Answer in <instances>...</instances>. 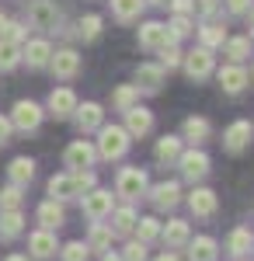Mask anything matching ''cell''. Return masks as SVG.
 I'll use <instances>...</instances> for the list:
<instances>
[{
  "label": "cell",
  "instance_id": "51",
  "mask_svg": "<svg viewBox=\"0 0 254 261\" xmlns=\"http://www.w3.org/2000/svg\"><path fill=\"white\" fill-rule=\"evenodd\" d=\"M7 261H28V258H24V254H11Z\"/></svg>",
  "mask_w": 254,
  "mask_h": 261
},
{
  "label": "cell",
  "instance_id": "36",
  "mask_svg": "<svg viewBox=\"0 0 254 261\" xmlns=\"http://www.w3.org/2000/svg\"><path fill=\"white\" fill-rule=\"evenodd\" d=\"M198 39H202L206 49H216V45L226 42V28H223V24H202V28H198Z\"/></svg>",
  "mask_w": 254,
  "mask_h": 261
},
{
  "label": "cell",
  "instance_id": "30",
  "mask_svg": "<svg viewBox=\"0 0 254 261\" xmlns=\"http://www.w3.org/2000/svg\"><path fill=\"white\" fill-rule=\"evenodd\" d=\"M154 157L160 164H174L177 157H181V136H164V140H157Z\"/></svg>",
  "mask_w": 254,
  "mask_h": 261
},
{
  "label": "cell",
  "instance_id": "53",
  "mask_svg": "<svg viewBox=\"0 0 254 261\" xmlns=\"http://www.w3.org/2000/svg\"><path fill=\"white\" fill-rule=\"evenodd\" d=\"M146 4H167V0H146Z\"/></svg>",
  "mask_w": 254,
  "mask_h": 261
},
{
  "label": "cell",
  "instance_id": "43",
  "mask_svg": "<svg viewBox=\"0 0 254 261\" xmlns=\"http://www.w3.org/2000/svg\"><path fill=\"white\" fill-rule=\"evenodd\" d=\"M160 66H164V70H174V66H181V49H177L174 42L160 49Z\"/></svg>",
  "mask_w": 254,
  "mask_h": 261
},
{
  "label": "cell",
  "instance_id": "11",
  "mask_svg": "<svg viewBox=\"0 0 254 261\" xmlns=\"http://www.w3.org/2000/svg\"><path fill=\"white\" fill-rule=\"evenodd\" d=\"M49 195H53L56 202L80 199V188H77V178H73V171H66V174H53V178H49Z\"/></svg>",
  "mask_w": 254,
  "mask_h": 261
},
{
  "label": "cell",
  "instance_id": "5",
  "mask_svg": "<svg viewBox=\"0 0 254 261\" xmlns=\"http://www.w3.org/2000/svg\"><path fill=\"white\" fill-rule=\"evenodd\" d=\"M181 63H185V73L192 77V81H206L209 73H213V49H206V45H198V49H192L188 56H181Z\"/></svg>",
  "mask_w": 254,
  "mask_h": 261
},
{
  "label": "cell",
  "instance_id": "22",
  "mask_svg": "<svg viewBox=\"0 0 254 261\" xmlns=\"http://www.w3.org/2000/svg\"><path fill=\"white\" fill-rule=\"evenodd\" d=\"M188 209H192L195 216H202V220L216 216V192H209V188H195V192L188 195Z\"/></svg>",
  "mask_w": 254,
  "mask_h": 261
},
{
  "label": "cell",
  "instance_id": "31",
  "mask_svg": "<svg viewBox=\"0 0 254 261\" xmlns=\"http://www.w3.org/2000/svg\"><path fill=\"white\" fill-rule=\"evenodd\" d=\"M185 140L188 143H206L209 140V119H202V115H192V119H185Z\"/></svg>",
  "mask_w": 254,
  "mask_h": 261
},
{
  "label": "cell",
  "instance_id": "27",
  "mask_svg": "<svg viewBox=\"0 0 254 261\" xmlns=\"http://www.w3.org/2000/svg\"><path fill=\"white\" fill-rule=\"evenodd\" d=\"M160 237L167 247H185V244L192 241V233H188V223L185 220H171L167 226H160Z\"/></svg>",
  "mask_w": 254,
  "mask_h": 261
},
{
  "label": "cell",
  "instance_id": "7",
  "mask_svg": "<svg viewBox=\"0 0 254 261\" xmlns=\"http://www.w3.org/2000/svg\"><path fill=\"white\" fill-rule=\"evenodd\" d=\"M177 164H181V178H188V181H202L209 174V157L202 150H181Z\"/></svg>",
  "mask_w": 254,
  "mask_h": 261
},
{
  "label": "cell",
  "instance_id": "12",
  "mask_svg": "<svg viewBox=\"0 0 254 261\" xmlns=\"http://www.w3.org/2000/svg\"><path fill=\"white\" fill-rule=\"evenodd\" d=\"M77 112V94L70 91V87H56L53 94H49V115H56V119H70Z\"/></svg>",
  "mask_w": 254,
  "mask_h": 261
},
{
  "label": "cell",
  "instance_id": "33",
  "mask_svg": "<svg viewBox=\"0 0 254 261\" xmlns=\"http://www.w3.org/2000/svg\"><path fill=\"white\" fill-rule=\"evenodd\" d=\"M223 53L230 63H244L251 56V39H226L223 42Z\"/></svg>",
  "mask_w": 254,
  "mask_h": 261
},
{
  "label": "cell",
  "instance_id": "32",
  "mask_svg": "<svg viewBox=\"0 0 254 261\" xmlns=\"http://www.w3.org/2000/svg\"><path fill=\"white\" fill-rule=\"evenodd\" d=\"M112 105H115L118 112H125V108L139 105V87H136V84H122V87H115V94H112Z\"/></svg>",
  "mask_w": 254,
  "mask_h": 261
},
{
  "label": "cell",
  "instance_id": "40",
  "mask_svg": "<svg viewBox=\"0 0 254 261\" xmlns=\"http://www.w3.org/2000/svg\"><path fill=\"white\" fill-rule=\"evenodd\" d=\"M87 254H91V251H87V244H84V241H70V244L59 247V258H63V261H87Z\"/></svg>",
  "mask_w": 254,
  "mask_h": 261
},
{
  "label": "cell",
  "instance_id": "52",
  "mask_svg": "<svg viewBox=\"0 0 254 261\" xmlns=\"http://www.w3.org/2000/svg\"><path fill=\"white\" fill-rule=\"evenodd\" d=\"M251 35H254V11H251Z\"/></svg>",
  "mask_w": 254,
  "mask_h": 261
},
{
  "label": "cell",
  "instance_id": "10",
  "mask_svg": "<svg viewBox=\"0 0 254 261\" xmlns=\"http://www.w3.org/2000/svg\"><path fill=\"white\" fill-rule=\"evenodd\" d=\"M122 115H125V133H129V136H146V133L154 129V115H150V108H143V105L125 108Z\"/></svg>",
  "mask_w": 254,
  "mask_h": 261
},
{
  "label": "cell",
  "instance_id": "37",
  "mask_svg": "<svg viewBox=\"0 0 254 261\" xmlns=\"http://www.w3.org/2000/svg\"><path fill=\"white\" fill-rule=\"evenodd\" d=\"M160 237V220L157 216H143V220H136V241L150 244Z\"/></svg>",
  "mask_w": 254,
  "mask_h": 261
},
{
  "label": "cell",
  "instance_id": "25",
  "mask_svg": "<svg viewBox=\"0 0 254 261\" xmlns=\"http://www.w3.org/2000/svg\"><path fill=\"white\" fill-rule=\"evenodd\" d=\"M7 178H11V185L24 188L28 181L35 178V161H32V157H14L11 167H7Z\"/></svg>",
  "mask_w": 254,
  "mask_h": 261
},
{
  "label": "cell",
  "instance_id": "6",
  "mask_svg": "<svg viewBox=\"0 0 254 261\" xmlns=\"http://www.w3.org/2000/svg\"><path fill=\"white\" fill-rule=\"evenodd\" d=\"M42 115H45V112H42L35 101H18L14 112H11V125H18L21 133H35L42 125Z\"/></svg>",
  "mask_w": 254,
  "mask_h": 261
},
{
  "label": "cell",
  "instance_id": "50",
  "mask_svg": "<svg viewBox=\"0 0 254 261\" xmlns=\"http://www.w3.org/2000/svg\"><path fill=\"white\" fill-rule=\"evenodd\" d=\"M101 261H122V254H112V251H105V254H101Z\"/></svg>",
  "mask_w": 254,
  "mask_h": 261
},
{
  "label": "cell",
  "instance_id": "15",
  "mask_svg": "<svg viewBox=\"0 0 254 261\" xmlns=\"http://www.w3.org/2000/svg\"><path fill=\"white\" fill-rule=\"evenodd\" d=\"M219 84H223L226 94H240V91L251 84V77H247V70H244L240 63H230V66L219 70Z\"/></svg>",
  "mask_w": 254,
  "mask_h": 261
},
{
  "label": "cell",
  "instance_id": "17",
  "mask_svg": "<svg viewBox=\"0 0 254 261\" xmlns=\"http://www.w3.org/2000/svg\"><path fill=\"white\" fill-rule=\"evenodd\" d=\"M150 202H154L157 209H174L177 202H181V188H177V181H160L150 188Z\"/></svg>",
  "mask_w": 254,
  "mask_h": 261
},
{
  "label": "cell",
  "instance_id": "28",
  "mask_svg": "<svg viewBox=\"0 0 254 261\" xmlns=\"http://www.w3.org/2000/svg\"><path fill=\"white\" fill-rule=\"evenodd\" d=\"M21 230H24V216H21V209H7V213H0V241H14Z\"/></svg>",
  "mask_w": 254,
  "mask_h": 261
},
{
  "label": "cell",
  "instance_id": "54",
  "mask_svg": "<svg viewBox=\"0 0 254 261\" xmlns=\"http://www.w3.org/2000/svg\"><path fill=\"white\" fill-rule=\"evenodd\" d=\"M0 24H4V14H0Z\"/></svg>",
  "mask_w": 254,
  "mask_h": 261
},
{
  "label": "cell",
  "instance_id": "49",
  "mask_svg": "<svg viewBox=\"0 0 254 261\" xmlns=\"http://www.w3.org/2000/svg\"><path fill=\"white\" fill-rule=\"evenodd\" d=\"M154 261H181V258H177L174 251H164V254H157V258H154Z\"/></svg>",
  "mask_w": 254,
  "mask_h": 261
},
{
  "label": "cell",
  "instance_id": "44",
  "mask_svg": "<svg viewBox=\"0 0 254 261\" xmlns=\"http://www.w3.org/2000/svg\"><path fill=\"white\" fill-rule=\"evenodd\" d=\"M150 254H146V244L143 241H129L125 244V251H122V261H146Z\"/></svg>",
  "mask_w": 254,
  "mask_h": 261
},
{
  "label": "cell",
  "instance_id": "21",
  "mask_svg": "<svg viewBox=\"0 0 254 261\" xmlns=\"http://www.w3.org/2000/svg\"><path fill=\"white\" fill-rule=\"evenodd\" d=\"M251 122H234V125H230V129H226V136H223V146H226V150H230V153H240V150H244V146H247V143H251Z\"/></svg>",
  "mask_w": 254,
  "mask_h": 261
},
{
  "label": "cell",
  "instance_id": "29",
  "mask_svg": "<svg viewBox=\"0 0 254 261\" xmlns=\"http://www.w3.org/2000/svg\"><path fill=\"white\" fill-rule=\"evenodd\" d=\"M219 247H216L213 237H195L188 241V261H216Z\"/></svg>",
  "mask_w": 254,
  "mask_h": 261
},
{
  "label": "cell",
  "instance_id": "8",
  "mask_svg": "<svg viewBox=\"0 0 254 261\" xmlns=\"http://www.w3.org/2000/svg\"><path fill=\"white\" fill-rule=\"evenodd\" d=\"M94 157H98V150H94L87 140H73L70 146H66V153H63V161H66L70 171H84V167H91Z\"/></svg>",
  "mask_w": 254,
  "mask_h": 261
},
{
  "label": "cell",
  "instance_id": "2",
  "mask_svg": "<svg viewBox=\"0 0 254 261\" xmlns=\"http://www.w3.org/2000/svg\"><path fill=\"white\" fill-rule=\"evenodd\" d=\"M59 18H63V14H59L56 0H32V4H28V24L39 28V32H56Z\"/></svg>",
  "mask_w": 254,
  "mask_h": 261
},
{
  "label": "cell",
  "instance_id": "24",
  "mask_svg": "<svg viewBox=\"0 0 254 261\" xmlns=\"http://www.w3.org/2000/svg\"><path fill=\"white\" fill-rule=\"evenodd\" d=\"M251 247H254V233L247 230V226H237L234 233L226 237V251H230V254H234L237 261H240V258H247V254H251Z\"/></svg>",
  "mask_w": 254,
  "mask_h": 261
},
{
  "label": "cell",
  "instance_id": "4",
  "mask_svg": "<svg viewBox=\"0 0 254 261\" xmlns=\"http://www.w3.org/2000/svg\"><path fill=\"white\" fill-rule=\"evenodd\" d=\"M115 209V195L112 192H105V188H91L87 195H84V213H87V220H108V213Z\"/></svg>",
  "mask_w": 254,
  "mask_h": 261
},
{
  "label": "cell",
  "instance_id": "19",
  "mask_svg": "<svg viewBox=\"0 0 254 261\" xmlns=\"http://www.w3.org/2000/svg\"><path fill=\"white\" fill-rule=\"evenodd\" d=\"M164 84V66L160 63H139L136 66V87L139 91H160Z\"/></svg>",
  "mask_w": 254,
  "mask_h": 261
},
{
  "label": "cell",
  "instance_id": "13",
  "mask_svg": "<svg viewBox=\"0 0 254 261\" xmlns=\"http://www.w3.org/2000/svg\"><path fill=\"white\" fill-rule=\"evenodd\" d=\"M49 66H53V73L59 81H70V77H77V70H80V56L73 49H59V53H53Z\"/></svg>",
  "mask_w": 254,
  "mask_h": 261
},
{
  "label": "cell",
  "instance_id": "9",
  "mask_svg": "<svg viewBox=\"0 0 254 261\" xmlns=\"http://www.w3.org/2000/svg\"><path fill=\"white\" fill-rule=\"evenodd\" d=\"M139 45H143V49H150V53H160L164 45H171L167 24H160V21H146V24L139 28Z\"/></svg>",
  "mask_w": 254,
  "mask_h": 261
},
{
  "label": "cell",
  "instance_id": "20",
  "mask_svg": "<svg viewBox=\"0 0 254 261\" xmlns=\"http://www.w3.org/2000/svg\"><path fill=\"white\" fill-rule=\"evenodd\" d=\"M108 216H112V223H108V226H112V233H115V237H129V233L136 230V220H139L133 205H122V209H112Z\"/></svg>",
  "mask_w": 254,
  "mask_h": 261
},
{
  "label": "cell",
  "instance_id": "3",
  "mask_svg": "<svg viewBox=\"0 0 254 261\" xmlns=\"http://www.w3.org/2000/svg\"><path fill=\"white\" fill-rule=\"evenodd\" d=\"M115 192L122 199H139L146 192V171L143 167H122L115 178Z\"/></svg>",
  "mask_w": 254,
  "mask_h": 261
},
{
  "label": "cell",
  "instance_id": "39",
  "mask_svg": "<svg viewBox=\"0 0 254 261\" xmlns=\"http://www.w3.org/2000/svg\"><path fill=\"white\" fill-rule=\"evenodd\" d=\"M21 202H24V195H21L18 185L0 188V213H7V209H21Z\"/></svg>",
  "mask_w": 254,
  "mask_h": 261
},
{
  "label": "cell",
  "instance_id": "41",
  "mask_svg": "<svg viewBox=\"0 0 254 261\" xmlns=\"http://www.w3.org/2000/svg\"><path fill=\"white\" fill-rule=\"evenodd\" d=\"M167 35H171V42L188 39V35H192V21H188V14H174V21L167 24Z\"/></svg>",
  "mask_w": 254,
  "mask_h": 261
},
{
  "label": "cell",
  "instance_id": "14",
  "mask_svg": "<svg viewBox=\"0 0 254 261\" xmlns=\"http://www.w3.org/2000/svg\"><path fill=\"white\" fill-rule=\"evenodd\" d=\"M28 247H32V258H39V261H45V258H53L59 251V244H56V233L53 230H35L32 237H28Z\"/></svg>",
  "mask_w": 254,
  "mask_h": 261
},
{
  "label": "cell",
  "instance_id": "38",
  "mask_svg": "<svg viewBox=\"0 0 254 261\" xmlns=\"http://www.w3.org/2000/svg\"><path fill=\"white\" fill-rule=\"evenodd\" d=\"M77 35H80L84 42H94V39L101 35V18H98V14H87V18H80Z\"/></svg>",
  "mask_w": 254,
  "mask_h": 261
},
{
  "label": "cell",
  "instance_id": "45",
  "mask_svg": "<svg viewBox=\"0 0 254 261\" xmlns=\"http://www.w3.org/2000/svg\"><path fill=\"white\" fill-rule=\"evenodd\" d=\"M192 11H195L198 18H213L216 11H219V0H195V7H192Z\"/></svg>",
  "mask_w": 254,
  "mask_h": 261
},
{
  "label": "cell",
  "instance_id": "26",
  "mask_svg": "<svg viewBox=\"0 0 254 261\" xmlns=\"http://www.w3.org/2000/svg\"><path fill=\"white\" fill-rule=\"evenodd\" d=\"M112 226L108 223H91V233H87V251H98V254H105V251H112Z\"/></svg>",
  "mask_w": 254,
  "mask_h": 261
},
{
  "label": "cell",
  "instance_id": "34",
  "mask_svg": "<svg viewBox=\"0 0 254 261\" xmlns=\"http://www.w3.org/2000/svg\"><path fill=\"white\" fill-rule=\"evenodd\" d=\"M21 63V42L0 39V70H14Z\"/></svg>",
  "mask_w": 254,
  "mask_h": 261
},
{
  "label": "cell",
  "instance_id": "46",
  "mask_svg": "<svg viewBox=\"0 0 254 261\" xmlns=\"http://www.w3.org/2000/svg\"><path fill=\"white\" fill-rule=\"evenodd\" d=\"M247 7H251V0H226V11L230 14H244Z\"/></svg>",
  "mask_w": 254,
  "mask_h": 261
},
{
  "label": "cell",
  "instance_id": "47",
  "mask_svg": "<svg viewBox=\"0 0 254 261\" xmlns=\"http://www.w3.org/2000/svg\"><path fill=\"white\" fill-rule=\"evenodd\" d=\"M171 7H174V14H188L195 7V0H171Z\"/></svg>",
  "mask_w": 254,
  "mask_h": 261
},
{
  "label": "cell",
  "instance_id": "23",
  "mask_svg": "<svg viewBox=\"0 0 254 261\" xmlns=\"http://www.w3.org/2000/svg\"><path fill=\"white\" fill-rule=\"evenodd\" d=\"M39 223H42V230H59L63 223H66V213H63V202L56 199H49V202H42L39 205Z\"/></svg>",
  "mask_w": 254,
  "mask_h": 261
},
{
  "label": "cell",
  "instance_id": "35",
  "mask_svg": "<svg viewBox=\"0 0 254 261\" xmlns=\"http://www.w3.org/2000/svg\"><path fill=\"white\" fill-rule=\"evenodd\" d=\"M146 0H112V11H115L118 21H136L139 11H143Z\"/></svg>",
  "mask_w": 254,
  "mask_h": 261
},
{
  "label": "cell",
  "instance_id": "18",
  "mask_svg": "<svg viewBox=\"0 0 254 261\" xmlns=\"http://www.w3.org/2000/svg\"><path fill=\"white\" fill-rule=\"evenodd\" d=\"M21 60L28 63L32 70H39V66H45V63L53 60V45H49L45 39L28 42V45H21Z\"/></svg>",
  "mask_w": 254,
  "mask_h": 261
},
{
  "label": "cell",
  "instance_id": "42",
  "mask_svg": "<svg viewBox=\"0 0 254 261\" xmlns=\"http://www.w3.org/2000/svg\"><path fill=\"white\" fill-rule=\"evenodd\" d=\"M0 39L21 42V39H24V24H21V21H7V18H4V24H0Z\"/></svg>",
  "mask_w": 254,
  "mask_h": 261
},
{
  "label": "cell",
  "instance_id": "16",
  "mask_svg": "<svg viewBox=\"0 0 254 261\" xmlns=\"http://www.w3.org/2000/svg\"><path fill=\"white\" fill-rule=\"evenodd\" d=\"M77 125L80 133H94V129H101L105 125V112H101V105H94V101H84V105H77Z\"/></svg>",
  "mask_w": 254,
  "mask_h": 261
},
{
  "label": "cell",
  "instance_id": "1",
  "mask_svg": "<svg viewBox=\"0 0 254 261\" xmlns=\"http://www.w3.org/2000/svg\"><path fill=\"white\" fill-rule=\"evenodd\" d=\"M129 143H133V136L122 129V125H101L98 129V157H105V161H118V157H125V150H129Z\"/></svg>",
  "mask_w": 254,
  "mask_h": 261
},
{
  "label": "cell",
  "instance_id": "48",
  "mask_svg": "<svg viewBox=\"0 0 254 261\" xmlns=\"http://www.w3.org/2000/svg\"><path fill=\"white\" fill-rule=\"evenodd\" d=\"M11 129H14V125H11V119H4V115H0V146L11 140Z\"/></svg>",
  "mask_w": 254,
  "mask_h": 261
}]
</instances>
